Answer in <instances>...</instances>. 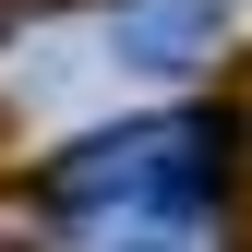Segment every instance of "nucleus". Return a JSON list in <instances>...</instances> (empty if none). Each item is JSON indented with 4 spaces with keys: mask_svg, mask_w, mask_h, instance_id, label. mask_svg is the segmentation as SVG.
I'll return each mask as SVG.
<instances>
[{
    "mask_svg": "<svg viewBox=\"0 0 252 252\" xmlns=\"http://www.w3.org/2000/svg\"><path fill=\"white\" fill-rule=\"evenodd\" d=\"M216 156H228V132L192 120V108L84 132V144L48 168V216H60L72 240H96V228H192L204 192H216Z\"/></svg>",
    "mask_w": 252,
    "mask_h": 252,
    "instance_id": "nucleus-1",
    "label": "nucleus"
},
{
    "mask_svg": "<svg viewBox=\"0 0 252 252\" xmlns=\"http://www.w3.org/2000/svg\"><path fill=\"white\" fill-rule=\"evenodd\" d=\"M228 48V0H108V60L144 84H180Z\"/></svg>",
    "mask_w": 252,
    "mask_h": 252,
    "instance_id": "nucleus-2",
    "label": "nucleus"
},
{
    "mask_svg": "<svg viewBox=\"0 0 252 252\" xmlns=\"http://www.w3.org/2000/svg\"><path fill=\"white\" fill-rule=\"evenodd\" d=\"M84 252H192V228H96Z\"/></svg>",
    "mask_w": 252,
    "mask_h": 252,
    "instance_id": "nucleus-3",
    "label": "nucleus"
}]
</instances>
